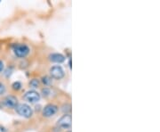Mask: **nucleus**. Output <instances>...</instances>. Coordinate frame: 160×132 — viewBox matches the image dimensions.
Wrapping results in <instances>:
<instances>
[{
	"label": "nucleus",
	"mask_w": 160,
	"mask_h": 132,
	"mask_svg": "<svg viewBox=\"0 0 160 132\" xmlns=\"http://www.w3.org/2000/svg\"><path fill=\"white\" fill-rule=\"evenodd\" d=\"M24 98L29 103H37L40 100V94L35 90H29L25 93Z\"/></svg>",
	"instance_id": "4"
},
{
	"label": "nucleus",
	"mask_w": 160,
	"mask_h": 132,
	"mask_svg": "<svg viewBox=\"0 0 160 132\" xmlns=\"http://www.w3.org/2000/svg\"><path fill=\"white\" fill-rule=\"evenodd\" d=\"M68 132H70V131H68Z\"/></svg>",
	"instance_id": "16"
},
{
	"label": "nucleus",
	"mask_w": 160,
	"mask_h": 132,
	"mask_svg": "<svg viewBox=\"0 0 160 132\" xmlns=\"http://www.w3.org/2000/svg\"><path fill=\"white\" fill-rule=\"evenodd\" d=\"M4 104L8 108H15L16 105H18V100H17V98L13 95H7L5 98Z\"/></svg>",
	"instance_id": "7"
},
{
	"label": "nucleus",
	"mask_w": 160,
	"mask_h": 132,
	"mask_svg": "<svg viewBox=\"0 0 160 132\" xmlns=\"http://www.w3.org/2000/svg\"><path fill=\"white\" fill-rule=\"evenodd\" d=\"M71 122H72L71 116L69 114H65L58 120L57 125L61 128H69L71 127Z\"/></svg>",
	"instance_id": "3"
},
{
	"label": "nucleus",
	"mask_w": 160,
	"mask_h": 132,
	"mask_svg": "<svg viewBox=\"0 0 160 132\" xmlns=\"http://www.w3.org/2000/svg\"><path fill=\"white\" fill-rule=\"evenodd\" d=\"M13 88L14 89V90H19V89H21V88H22V84H21V82H19V81H16V82H14V83L13 84Z\"/></svg>",
	"instance_id": "10"
},
{
	"label": "nucleus",
	"mask_w": 160,
	"mask_h": 132,
	"mask_svg": "<svg viewBox=\"0 0 160 132\" xmlns=\"http://www.w3.org/2000/svg\"><path fill=\"white\" fill-rule=\"evenodd\" d=\"M15 110L17 112V113L21 115V116L24 117V118H30L33 115V110L32 108L26 105V104H19L17 105L15 107Z\"/></svg>",
	"instance_id": "1"
},
{
	"label": "nucleus",
	"mask_w": 160,
	"mask_h": 132,
	"mask_svg": "<svg viewBox=\"0 0 160 132\" xmlns=\"http://www.w3.org/2000/svg\"><path fill=\"white\" fill-rule=\"evenodd\" d=\"M29 84H30V86H31L32 88H38V87L39 86V81H38V79H32V80L29 82Z\"/></svg>",
	"instance_id": "9"
},
{
	"label": "nucleus",
	"mask_w": 160,
	"mask_h": 132,
	"mask_svg": "<svg viewBox=\"0 0 160 132\" xmlns=\"http://www.w3.org/2000/svg\"><path fill=\"white\" fill-rule=\"evenodd\" d=\"M42 81L45 83V85H49L51 83V79L45 76V77H43L42 78Z\"/></svg>",
	"instance_id": "11"
},
{
	"label": "nucleus",
	"mask_w": 160,
	"mask_h": 132,
	"mask_svg": "<svg viewBox=\"0 0 160 132\" xmlns=\"http://www.w3.org/2000/svg\"><path fill=\"white\" fill-rule=\"evenodd\" d=\"M58 111V107L54 105H47L46 106H45L44 110H43V114L45 117H52V115H54Z\"/></svg>",
	"instance_id": "6"
},
{
	"label": "nucleus",
	"mask_w": 160,
	"mask_h": 132,
	"mask_svg": "<svg viewBox=\"0 0 160 132\" xmlns=\"http://www.w3.org/2000/svg\"><path fill=\"white\" fill-rule=\"evenodd\" d=\"M49 59L50 61L53 62H57V63H61V62H63L65 61V56L61 54H58V53H55V54H52L49 55Z\"/></svg>",
	"instance_id": "8"
},
{
	"label": "nucleus",
	"mask_w": 160,
	"mask_h": 132,
	"mask_svg": "<svg viewBox=\"0 0 160 132\" xmlns=\"http://www.w3.org/2000/svg\"><path fill=\"white\" fill-rule=\"evenodd\" d=\"M6 92V87L3 83L0 82V95H3Z\"/></svg>",
	"instance_id": "12"
},
{
	"label": "nucleus",
	"mask_w": 160,
	"mask_h": 132,
	"mask_svg": "<svg viewBox=\"0 0 160 132\" xmlns=\"http://www.w3.org/2000/svg\"><path fill=\"white\" fill-rule=\"evenodd\" d=\"M50 74H51L52 78L60 79H62L64 77V71L61 66L56 65V66H53V67H52L50 69Z\"/></svg>",
	"instance_id": "5"
},
{
	"label": "nucleus",
	"mask_w": 160,
	"mask_h": 132,
	"mask_svg": "<svg viewBox=\"0 0 160 132\" xmlns=\"http://www.w3.org/2000/svg\"><path fill=\"white\" fill-rule=\"evenodd\" d=\"M13 52L18 56L23 58L29 53V47L25 44H17L13 46Z\"/></svg>",
	"instance_id": "2"
},
{
	"label": "nucleus",
	"mask_w": 160,
	"mask_h": 132,
	"mask_svg": "<svg viewBox=\"0 0 160 132\" xmlns=\"http://www.w3.org/2000/svg\"><path fill=\"white\" fill-rule=\"evenodd\" d=\"M42 93H43V95H45V96H47V95H49V94H50V90L48 89V88H44L43 90H42Z\"/></svg>",
	"instance_id": "13"
},
{
	"label": "nucleus",
	"mask_w": 160,
	"mask_h": 132,
	"mask_svg": "<svg viewBox=\"0 0 160 132\" xmlns=\"http://www.w3.org/2000/svg\"><path fill=\"white\" fill-rule=\"evenodd\" d=\"M0 132H7V129L4 126L0 125Z\"/></svg>",
	"instance_id": "14"
},
{
	"label": "nucleus",
	"mask_w": 160,
	"mask_h": 132,
	"mask_svg": "<svg viewBox=\"0 0 160 132\" xmlns=\"http://www.w3.org/2000/svg\"><path fill=\"white\" fill-rule=\"evenodd\" d=\"M3 70H4V63L2 61H0V72H1Z\"/></svg>",
	"instance_id": "15"
}]
</instances>
